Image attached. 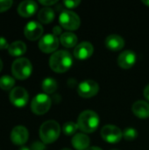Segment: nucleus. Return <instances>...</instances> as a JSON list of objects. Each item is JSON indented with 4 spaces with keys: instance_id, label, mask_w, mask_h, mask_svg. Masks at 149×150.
<instances>
[{
    "instance_id": "obj_1",
    "label": "nucleus",
    "mask_w": 149,
    "mask_h": 150,
    "mask_svg": "<svg viewBox=\"0 0 149 150\" xmlns=\"http://www.w3.org/2000/svg\"><path fill=\"white\" fill-rule=\"evenodd\" d=\"M73 64V57L66 50H58L49 58V66L54 72L63 73L68 70Z\"/></svg>"
},
{
    "instance_id": "obj_2",
    "label": "nucleus",
    "mask_w": 149,
    "mask_h": 150,
    "mask_svg": "<svg viewBox=\"0 0 149 150\" xmlns=\"http://www.w3.org/2000/svg\"><path fill=\"white\" fill-rule=\"evenodd\" d=\"M76 123L81 131L90 134L97 129L100 119L96 112L92 110H85L79 114Z\"/></svg>"
},
{
    "instance_id": "obj_3",
    "label": "nucleus",
    "mask_w": 149,
    "mask_h": 150,
    "mask_svg": "<svg viewBox=\"0 0 149 150\" xmlns=\"http://www.w3.org/2000/svg\"><path fill=\"white\" fill-rule=\"evenodd\" d=\"M61 127L55 120L45 121L40 128V137L43 143L50 144L54 142L60 136Z\"/></svg>"
},
{
    "instance_id": "obj_4",
    "label": "nucleus",
    "mask_w": 149,
    "mask_h": 150,
    "mask_svg": "<svg viewBox=\"0 0 149 150\" xmlns=\"http://www.w3.org/2000/svg\"><path fill=\"white\" fill-rule=\"evenodd\" d=\"M11 72L14 77L19 80L28 78L32 72V65L26 58H18L11 65Z\"/></svg>"
},
{
    "instance_id": "obj_5",
    "label": "nucleus",
    "mask_w": 149,
    "mask_h": 150,
    "mask_svg": "<svg viewBox=\"0 0 149 150\" xmlns=\"http://www.w3.org/2000/svg\"><path fill=\"white\" fill-rule=\"evenodd\" d=\"M59 22L61 27L67 30L74 31L79 28L81 25V18L75 11L70 10H65L62 11L60 14Z\"/></svg>"
},
{
    "instance_id": "obj_6",
    "label": "nucleus",
    "mask_w": 149,
    "mask_h": 150,
    "mask_svg": "<svg viewBox=\"0 0 149 150\" xmlns=\"http://www.w3.org/2000/svg\"><path fill=\"white\" fill-rule=\"evenodd\" d=\"M51 107V98L46 93H40L36 95L31 103V109L33 113L37 115H42L48 112Z\"/></svg>"
},
{
    "instance_id": "obj_7",
    "label": "nucleus",
    "mask_w": 149,
    "mask_h": 150,
    "mask_svg": "<svg viewBox=\"0 0 149 150\" xmlns=\"http://www.w3.org/2000/svg\"><path fill=\"white\" fill-rule=\"evenodd\" d=\"M101 136L109 143H118L123 137V132L119 127L108 124L102 127Z\"/></svg>"
},
{
    "instance_id": "obj_8",
    "label": "nucleus",
    "mask_w": 149,
    "mask_h": 150,
    "mask_svg": "<svg viewBox=\"0 0 149 150\" xmlns=\"http://www.w3.org/2000/svg\"><path fill=\"white\" fill-rule=\"evenodd\" d=\"M99 91V84L94 80H84L77 86V92L82 98H89Z\"/></svg>"
},
{
    "instance_id": "obj_9",
    "label": "nucleus",
    "mask_w": 149,
    "mask_h": 150,
    "mask_svg": "<svg viewBox=\"0 0 149 150\" xmlns=\"http://www.w3.org/2000/svg\"><path fill=\"white\" fill-rule=\"evenodd\" d=\"M58 47L59 39L53 33H47L43 35L39 41V47L44 53H54Z\"/></svg>"
},
{
    "instance_id": "obj_10",
    "label": "nucleus",
    "mask_w": 149,
    "mask_h": 150,
    "mask_svg": "<svg viewBox=\"0 0 149 150\" xmlns=\"http://www.w3.org/2000/svg\"><path fill=\"white\" fill-rule=\"evenodd\" d=\"M11 103L16 107H24L29 99L28 92L22 87H16L11 90L9 95Z\"/></svg>"
},
{
    "instance_id": "obj_11",
    "label": "nucleus",
    "mask_w": 149,
    "mask_h": 150,
    "mask_svg": "<svg viewBox=\"0 0 149 150\" xmlns=\"http://www.w3.org/2000/svg\"><path fill=\"white\" fill-rule=\"evenodd\" d=\"M43 33V27L40 23L32 20L28 22L24 28L25 36L30 40H36L41 38Z\"/></svg>"
},
{
    "instance_id": "obj_12",
    "label": "nucleus",
    "mask_w": 149,
    "mask_h": 150,
    "mask_svg": "<svg viewBox=\"0 0 149 150\" xmlns=\"http://www.w3.org/2000/svg\"><path fill=\"white\" fill-rule=\"evenodd\" d=\"M94 47L90 41H82L75 47L74 56L80 60H84L92 55Z\"/></svg>"
},
{
    "instance_id": "obj_13",
    "label": "nucleus",
    "mask_w": 149,
    "mask_h": 150,
    "mask_svg": "<svg viewBox=\"0 0 149 150\" xmlns=\"http://www.w3.org/2000/svg\"><path fill=\"white\" fill-rule=\"evenodd\" d=\"M28 138V130L23 126H17L11 132V141L15 145H24Z\"/></svg>"
},
{
    "instance_id": "obj_14",
    "label": "nucleus",
    "mask_w": 149,
    "mask_h": 150,
    "mask_svg": "<svg viewBox=\"0 0 149 150\" xmlns=\"http://www.w3.org/2000/svg\"><path fill=\"white\" fill-rule=\"evenodd\" d=\"M136 54L132 50L123 51L118 57V64L122 69H130L136 62Z\"/></svg>"
},
{
    "instance_id": "obj_15",
    "label": "nucleus",
    "mask_w": 149,
    "mask_h": 150,
    "mask_svg": "<svg viewBox=\"0 0 149 150\" xmlns=\"http://www.w3.org/2000/svg\"><path fill=\"white\" fill-rule=\"evenodd\" d=\"M38 10V4L35 1L25 0L19 4L18 7V12L20 16L28 18L32 16Z\"/></svg>"
},
{
    "instance_id": "obj_16",
    "label": "nucleus",
    "mask_w": 149,
    "mask_h": 150,
    "mask_svg": "<svg viewBox=\"0 0 149 150\" xmlns=\"http://www.w3.org/2000/svg\"><path fill=\"white\" fill-rule=\"evenodd\" d=\"M105 46L112 51H119L125 46V40L122 36L113 33L110 34L105 39Z\"/></svg>"
},
{
    "instance_id": "obj_17",
    "label": "nucleus",
    "mask_w": 149,
    "mask_h": 150,
    "mask_svg": "<svg viewBox=\"0 0 149 150\" xmlns=\"http://www.w3.org/2000/svg\"><path fill=\"white\" fill-rule=\"evenodd\" d=\"M72 146L76 150H86L90 148V137L84 133L76 134L71 141Z\"/></svg>"
},
{
    "instance_id": "obj_18",
    "label": "nucleus",
    "mask_w": 149,
    "mask_h": 150,
    "mask_svg": "<svg viewBox=\"0 0 149 150\" xmlns=\"http://www.w3.org/2000/svg\"><path fill=\"white\" fill-rule=\"evenodd\" d=\"M132 111L138 118L147 119L149 117V103L144 100H138L133 103Z\"/></svg>"
},
{
    "instance_id": "obj_19",
    "label": "nucleus",
    "mask_w": 149,
    "mask_h": 150,
    "mask_svg": "<svg viewBox=\"0 0 149 150\" xmlns=\"http://www.w3.org/2000/svg\"><path fill=\"white\" fill-rule=\"evenodd\" d=\"M26 51V45L21 40H16L10 44L8 52L11 56L18 57L23 55Z\"/></svg>"
},
{
    "instance_id": "obj_20",
    "label": "nucleus",
    "mask_w": 149,
    "mask_h": 150,
    "mask_svg": "<svg viewBox=\"0 0 149 150\" xmlns=\"http://www.w3.org/2000/svg\"><path fill=\"white\" fill-rule=\"evenodd\" d=\"M60 41L66 47H73L77 45V36L72 32H65L60 37Z\"/></svg>"
},
{
    "instance_id": "obj_21",
    "label": "nucleus",
    "mask_w": 149,
    "mask_h": 150,
    "mask_svg": "<svg viewBox=\"0 0 149 150\" xmlns=\"http://www.w3.org/2000/svg\"><path fill=\"white\" fill-rule=\"evenodd\" d=\"M54 11L50 7H44L42 8L38 13V18L41 23L48 24L51 23L54 18Z\"/></svg>"
},
{
    "instance_id": "obj_22",
    "label": "nucleus",
    "mask_w": 149,
    "mask_h": 150,
    "mask_svg": "<svg viewBox=\"0 0 149 150\" xmlns=\"http://www.w3.org/2000/svg\"><path fill=\"white\" fill-rule=\"evenodd\" d=\"M57 82L52 77H47L42 81V90L47 94L54 93L57 90Z\"/></svg>"
},
{
    "instance_id": "obj_23",
    "label": "nucleus",
    "mask_w": 149,
    "mask_h": 150,
    "mask_svg": "<svg viewBox=\"0 0 149 150\" xmlns=\"http://www.w3.org/2000/svg\"><path fill=\"white\" fill-rule=\"evenodd\" d=\"M15 84V80L11 76H3L0 77V88L4 91L11 90Z\"/></svg>"
},
{
    "instance_id": "obj_24",
    "label": "nucleus",
    "mask_w": 149,
    "mask_h": 150,
    "mask_svg": "<svg viewBox=\"0 0 149 150\" xmlns=\"http://www.w3.org/2000/svg\"><path fill=\"white\" fill-rule=\"evenodd\" d=\"M78 128L77 123L74 121H67L62 126V131L66 135H73Z\"/></svg>"
},
{
    "instance_id": "obj_25",
    "label": "nucleus",
    "mask_w": 149,
    "mask_h": 150,
    "mask_svg": "<svg viewBox=\"0 0 149 150\" xmlns=\"http://www.w3.org/2000/svg\"><path fill=\"white\" fill-rule=\"evenodd\" d=\"M138 136V131L133 127H127L123 131V137L126 141H133Z\"/></svg>"
},
{
    "instance_id": "obj_26",
    "label": "nucleus",
    "mask_w": 149,
    "mask_h": 150,
    "mask_svg": "<svg viewBox=\"0 0 149 150\" xmlns=\"http://www.w3.org/2000/svg\"><path fill=\"white\" fill-rule=\"evenodd\" d=\"M12 1L11 0H0V12L5 11L10 9L12 5Z\"/></svg>"
},
{
    "instance_id": "obj_27",
    "label": "nucleus",
    "mask_w": 149,
    "mask_h": 150,
    "mask_svg": "<svg viewBox=\"0 0 149 150\" xmlns=\"http://www.w3.org/2000/svg\"><path fill=\"white\" fill-rule=\"evenodd\" d=\"M80 3H81L80 0H65V1H63V4L68 9L76 8L77 5L80 4Z\"/></svg>"
},
{
    "instance_id": "obj_28",
    "label": "nucleus",
    "mask_w": 149,
    "mask_h": 150,
    "mask_svg": "<svg viewBox=\"0 0 149 150\" xmlns=\"http://www.w3.org/2000/svg\"><path fill=\"white\" fill-rule=\"evenodd\" d=\"M46 146L45 143L40 142H34L32 146H31V150H45Z\"/></svg>"
},
{
    "instance_id": "obj_29",
    "label": "nucleus",
    "mask_w": 149,
    "mask_h": 150,
    "mask_svg": "<svg viewBox=\"0 0 149 150\" xmlns=\"http://www.w3.org/2000/svg\"><path fill=\"white\" fill-rule=\"evenodd\" d=\"M9 43L7 42L6 39L3 38V37H0V50H3V49H8L9 48Z\"/></svg>"
},
{
    "instance_id": "obj_30",
    "label": "nucleus",
    "mask_w": 149,
    "mask_h": 150,
    "mask_svg": "<svg viewBox=\"0 0 149 150\" xmlns=\"http://www.w3.org/2000/svg\"><path fill=\"white\" fill-rule=\"evenodd\" d=\"M39 2L41 4L45 5V6H50V5H53L54 4H56L57 0H40Z\"/></svg>"
},
{
    "instance_id": "obj_31",
    "label": "nucleus",
    "mask_w": 149,
    "mask_h": 150,
    "mask_svg": "<svg viewBox=\"0 0 149 150\" xmlns=\"http://www.w3.org/2000/svg\"><path fill=\"white\" fill-rule=\"evenodd\" d=\"M53 34H54L55 36L57 35H61L62 33H61V27L59 26V25H56L53 28Z\"/></svg>"
},
{
    "instance_id": "obj_32",
    "label": "nucleus",
    "mask_w": 149,
    "mask_h": 150,
    "mask_svg": "<svg viewBox=\"0 0 149 150\" xmlns=\"http://www.w3.org/2000/svg\"><path fill=\"white\" fill-rule=\"evenodd\" d=\"M143 93H144V97L149 101V84H148V85L145 87Z\"/></svg>"
},
{
    "instance_id": "obj_33",
    "label": "nucleus",
    "mask_w": 149,
    "mask_h": 150,
    "mask_svg": "<svg viewBox=\"0 0 149 150\" xmlns=\"http://www.w3.org/2000/svg\"><path fill=\"white\" fill-rule=\"evenodd\" d=\"M86 150H103L101 148L99 147H97V146H92V147H90L89 149H87Z\"/></svg>"
},
{
    "instance_id": "obj_34",
    "label": "nucleus",
    "mask_w": 149,
    "mask_h": 150,
    "mask_svg": "<svg viewBox=\"0 0 149 150\" xmlns=\"http://www.w3.org/2000/svg\"><path fill=\"white\" fill-rule=\"evenodd\" d=\"M18 150H31L28 147H25V146H23V147H21L20 149Z\"/></svg>"
},
{
    "instance_id": "obj_35",
    "label": "nucleus",
    "mask_w": 149,
    "mask_h": 150,
    "mask_svg": "<svg viewBox=\"0 0 149 150\" xmlns=\"http://www.w3.org/2000/svg\"><path fill=\"white\" fill-rule=\"evenodd\" d=\"M142 3H143V4H145L146 5L149 6V0H142Z\"/></svg>"
},
{
    "instance_id": "obj_36",
    "label": "nucleus",
    "mask_w": 149,
    "mask_h": 150,
    "mask_svg": "<svg viewBox=\"0 0 149 150\" xmlns=\"http://www.w3.org/2000/svg\"><path fill=\"white\" fill-rule=\"evenodd\" d=\"M2 69H3V62H2V60L0 59V71L2 70Z\"/></svg>"
},
{
    "instance_id": "obj_37",
    "label": "nucleus",
    "mask_w": 149,
    "mask_h": 150,
    "mask_svg": "<svg viewBox=\"0 0 149 150\" xmlns=\"http://www.w3.org/2000/svg\"><path fill=\"white\" fill-rule=\"evenodd\" d=\"M61 150H72V149H68V148H64V149H61Z\"/></svg>"
},
{
    "instance_id": "obj_38",
    "label": "nucleus",
    "mask_w": 149,
    "mask_h": 150,
    "mask_svg": "<svg viewBox=\"0 0 149 150\" xmlns=\"http://www.w3.org/2000/svg\"><path fill=\"white\" fill-rule=\"evenodd\" d=\"M111 150H119V149H111Z\"/></svg>"
}]
</instances>
